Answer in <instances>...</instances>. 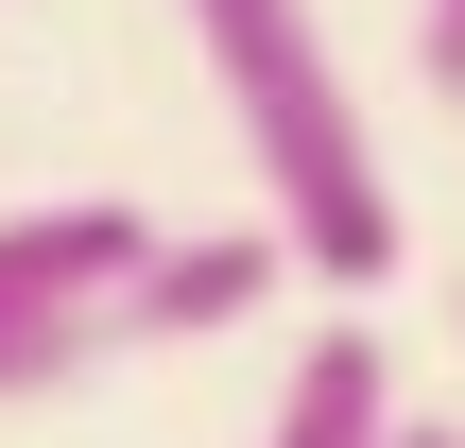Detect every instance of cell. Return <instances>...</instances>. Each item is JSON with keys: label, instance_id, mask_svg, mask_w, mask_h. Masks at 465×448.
<instances>
[{"label": "cell", "instance_id": "6da1fadb", "mask_svg": "<svg viewBox=\"0 0 465 448\" xmlns=\"http://www.w3.org/2000/svg\"><path fill=\"white\" fill-rule=\"evenodd\" d=\"M190 52H207L242 155H259V224L293 242V276L380 294L397 276V173H380L345 69H328V17L311 0H190Z\"/></svg>", "mask_w": 465, "mask_h": 448}, {"label": "cell", "instance_id": "7a4b0ae2", "mask_svg": "<svg viewBox=\"0 0 465 448\" xmlns=\"http://www.w3.org/2000/svg\"><path fill=\"white\" fill-rule=\"evenodd\" d=\"M276 276H293L276 224H190V242H155V259L121 276V345H207V328H242V311H276Z\"/></svg>", "mask_w": 465, "mask_h": 448}, {"label": "cell", "instance_id": "3957f363", "mask_svg": "<svg viewBox=\"0 0 465 448\" xmlns=\"http://www.w3.org/2000/svg\"><path fill=\"white\" fill-rule=\"evenodd\" d=\"M155 259L138 207H0V328H52V311H121V276Z\"/></svg>", "mask_w": 465, "mask_h": 448}, {"label": "cell", "instance_id": "277c9868", "mask_svg": "<svg viewBox=\"0 0 465 448\" xmlns=\"http://www.w3.org/2000/svg\"><path fill=\"white\" fill-rule=\"evenodd\" d=\"M259 448H397V363H380V328H311L293 380H276V414H259Z\"/></svg>", "mask_w": 465, "mask_h": 448}, {"label": "cell", "instance_id": "5b68a950", "mask_svg": "<svg viewBox=\"0 0 465 448\" xmlns=\"http://www.w3.org/2000/svg\"><path fill=\"white\" fill-rule=\"evenodd\" d=\"M414 69H431V104H465V0H431V17H414Z\"/></svg>", "mask_w": 465, "mask_h": 448}, {"label": "cell", "instance_id": "8992f818", "mask_svg": "<svg viewBox=\"0 0 465 448\" xmlns=\"http://www.w3.org/2000/svg\"><path fill=\"white\" fill-rule=\"evenodd\" d=\"M397 448H465V432H449V414H397Z\"/></svg>", "mask_w": 465, "mask_h": 448}, {"label": "cell", "instance_id": "52a82bcc", "mask_svg": "<svg viewBox=\"0 0 465 448\" xmlns=\"http://www.w3.org/2000/svg\"><path fill=\"white\" fill-rule=\"evenodd\" d=\"M449 311H465V294H449Z\"/></svg>", "mask_w": 465, "mask_h": 448}]
</instances>
